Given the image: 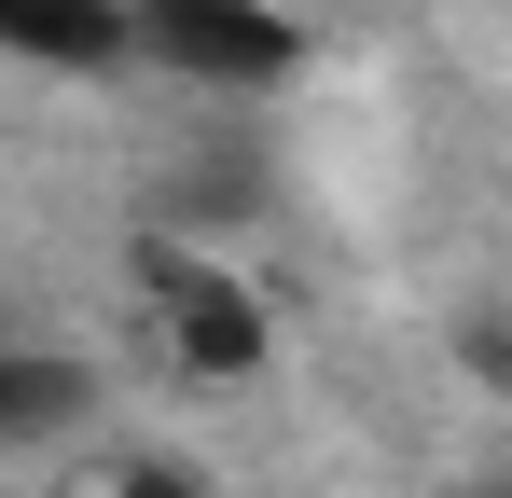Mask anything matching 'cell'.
Here are the masks:
<instances>
[{"label": "cell", "instance_id": "2", "mask_svg": "<svg viewBox=\"0 0 512 498\" xmlns=\"http://www.w3.org/2000/svg\"><path fill=\"white\" fill-rule=\"evenodd\" d=\"M153 291H167V360L180 374H263V305L208 263V249H153Z\"/></svg>", "mask_w": 512, "mask_h": 498}, {"label": "cell", "instance_id": "1", "mask_svg": "<svg viewBox=\"0 0 512 498\" xmlns=\"http://www.w3.org/2000/svg\"><path fill=\"white\" fill-rule=\"evenodd\" d=\"M125 28H139L153 70L208 83V97H263V83L305 70V14L291 0H125Z\"/></svg>", "mask_w": 512, "mask_h": 498}, {"label": "cell", "instance_id": "6", "mask_svg": "<svg viewBox=\"0 0 512 498\" xmlns=\"http://www.w3.org/2000/svg\"><path fill=\"white\" fill-rule=\"evenodd\" d=\"M471 374H485V388H512V319H471Z\"/></svg>", "mask_w": 512, "mask_h": 498}, {"label": "cell", "instance_id": "4", "mask_svg": "<svg viewBox=\"0 0 512 498\" xmlns=\"http://www.w3.org/2000/svg\"><path fill=\"white\" fill-rule=\"evenodd\" d=\"M84 360H56V346H0V457H28V443H70L84 429Z\"/></svg>", "mask_w": 512, "mask_h": 498}, {"label": "cell", "instance_id": "5", "mask_svg": "<svg viewBox=\"0 0 512 498\" xmlns=\"http://www.w3.org/2000/svg\"><path fill=\"white\" fill-rule=\"evenodd\" d=\"M97 498H208V485H194V471H167V457H125Z\"/></svg>", "mask_w": 512, "mask_h": 498}, {"label": "cell", "instance_id": "3", "mask_svg": "<svg viewBox=\"0 0 512 498\" xmlns=\"http://www.w3.org/2000/svg\"><path fill=\"white\" fill-rule=\"evenodd\" d=\"M0 42L42 56V70H125V56H139L125 0H0Z\"/></svg>", "mask_w": 512, "mask_h": 498}]
</instances>
